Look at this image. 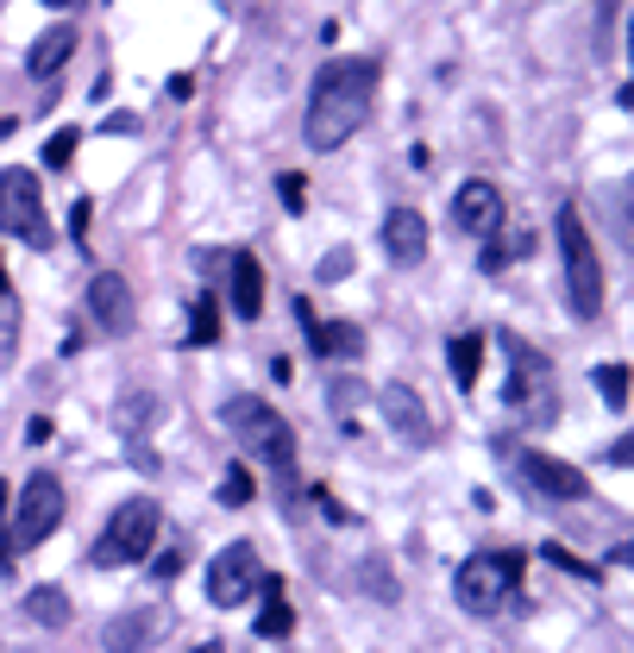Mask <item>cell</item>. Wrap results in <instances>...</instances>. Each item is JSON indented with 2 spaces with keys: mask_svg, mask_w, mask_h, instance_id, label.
<instances>
[{
  "mask_svg": "<svg viewBox=\"0 0 634 653\" xmlns=\"http://www.w3.org/2000/svg\"><path fill=\"white\" fill-rule=\"evenodd\" d=\"M371 101H377V63L371 58H333L328 70L314 76L302 138L314 145V152H340V145L365 126Z\"/></svg>",
  "mask_w": 634,
  "mask_h": 653,
  "instance_id": "6da1fadb",
  "label": "cell"
},
{
  "mask_svg": "<svg viewBox=\"0 0 634 653\" xmlns=\"http://www.w3.org/2000/svg\"><path fill=\"white\" fill-rule=\"evenodd\" d=\"M220 422H227V434L246 446L251 459H264L283 484L295 478V427H289L283 415L264 403V396H227Z\"/></svg>",
  "mask_w": 634,
  "mask_h": 653,
  "instance_id": "7a4b0ae2",
  "label": "cell"
},
{
  "mask_svg": "<svg viewBox=\"0 0 634 653\" xmlns=\"http://www.w3.org/2000/svg\"><path fill=\"white\" fill-rule=\"evenodd\" d=\"M559 265H565V302H572L578 321H596L603 314V265H596V246L578 208H559Z\"/></svg>",
  "mask_w": 634,
  "mask_h": 653,
  "instance_id": "3957f363",
  "label": "cell"
},
{
  "mask_svg": "<svg viewBox=\"0 0 634 653\" xmlns=\"http://www.w3.org/2000/svg\"><path fill=\"white\" fill-rule=\"evenodd\" d=\"M157 535H164V509H157L152 497H133L107 516V528H101L89 559H95V566H138V559L157 547Z\"/></svg>",
  "mask_w": 634,
  "mask_h": 653,
  "instance_id": "277c9868",
  "label": "cell"
},
{
  "mask_svg": "<svg viewBox=\"0 0 634 653\" xmlns=\"http://www.w3.org/2000/svg\"><path fill=\"white\" fill-rule=\"evenodd\" d=\"M516 578H521V553H471L459 566V578H453V597L471 615H497L509 603V591H516Z\"/></svg>",
  "mask_w": 634,
  "mask_h": 653,
  "instance_id": "5b68a950",
  "label": "cell"
},
{
  "mask_svg": "<svg viewBox=\"0 0 634 653\" xmlns=\"http://www.w3.org/2000/svg\"><path fill=\"white\" fill-rule=\"evenodd\" d=\"M509 408L534 427L553 422V365L534 346H521L516 333H509Z\"/></svg>",
  "mask_w": 634,
  "mask_h": 653,
  "instance_id": "8992f818",
  "label": "cell"
},
{
  "mask_svg": "<svg viewBox=\"0 0 634 653\" xmlns=\"http://www.w3.org/2000/svg\"><path fill=\"white\" fill-rule=\"evenodd\" d=\"M0 227L32 251L51 246V220H44V195L32 170H0Z\"/></svg>",
  "mask_w": 634,
  "mask_h": 653,
  "instance_id": "52a82bcc",
  "label": "cell"
},
{
  "mask_svg": "<svg viewBox=\"0 0 634 653\" xmlns=\"http://www.w3.org/2000/svg\"><path fill=\"white\" fill-rule=\"evenodd\" d=\"M13 553H25V547H44V540L63 528V484L58 478H25L20 490V509H13Z\"/></svg>",
  "mask_w": 634,
  "mask_h": 653,
  "instance_id": "ba28073f",
  "label": "cell"
},
{
  "mask_svg": "<svg viewBox=\"0 0 634 653\" xmlns=\"http://www.w3.org/2000/svg\"><path fill=\"white\" fill-rule=\"evenodd\" d=\"M258 547L251 540H232V547H220L214 553V566H208V603L214 610H239L251 591H258Z\"/></svg>",
  "mask_w": 634,
  "mask_h": 653,
  "instance_id": "9c48e42d",
  "label": "cell"
},
{
  "mask_svg": "<svg viewBox=\"0 0 634 653\" xmlns=\"http://www.w3.org/2000/svg\"><path fill=\"white\" fill-rule=\"evenodd\" d=\"M516 471L528 484H534L540 497H553V502H578V497H591V484H584V471L565 459H553V453H534V446H521L516 453Z\"/></svg>",
  "mask_w": 634,
  "mask_h": 653,
  "instance_id": "30bf717a",
  "label": "cell"
},
{
  "mask_svg": "<svg viewBox=\"0 0 634 653\" xmlns=\"http://www.w3.org/2000/svg\"><path fill=\"white\" fill-rule=\"evenodd\" d=\"M453 227L471 232V239H497V232H502V195H497V183H465V189L453 195Z\"/></svg>",
  "mask_w": 634,
  "mask_h": 653,
  "instance_id": "8fae6325",
  "label": "cell"
},
{
  "mask_svg": "<svg viewBox=\"0 0 634 653\" xmlns=\"http://www.w3.org/2000/svg\"><path fill=\"white\" fill-rule=\"evenodd\" d=\"M89 314H95V326H107V333H133V326H138L133 283L114 277V270H101L95 283H89Z\"/></svg>",
  "mask_w": 634,
  "mask_h": 653,
  "instance_id": "7c38bea8",
  "label": "cell"
},
{
  "mask_svg": "<svg viewBox=\"0 0 634 653\" xmlns=\"http://www.w3.org/2000/svg\"><path fill=\"white\" fill-rule=\"evenodd\" d=\"M295 314H302V333H308V346H314V359H358V352H365V326L314 321V308L308 302H295Z\"/></svg>",
  "mask_w": 634,
  "mask_h": 653,
  "instance_id": "4fadbf2b",
  "label": "cell"
},
{
  "mask_svg": "<svg viewBox=\"0 0 634 653\" xmlns=\"http://www.w3.org/2000/svg\"><path fill=\"white\" fill-rule=\"evenodd\" d=\"M384 251H389V265H422L427 258V220L415 208H389L384 214Z\"/></svg>",
  "mask_w": 634,
  "mask_h": 653,
  "instance_id": "5bb4252c",
  "label": "cell"
},
{
  "mask_svg": "<svg viewBox=\"0 0 634 653\" xmlns=\"http://www.w3.org/2000/svg\"><path fill=\"white\" fill-rule=\"evenodd\" d=\"M157 634H164V615H157V610H126V615L107 622L101 641H107V653H138V647H152Z\"/></svg>",
  "mask_w": 634,
  "mask_h": 653,
  "instance_id": "9a60e30c",
  "label": "cell"
},
{
  "mask_svg": "<svg viewBox=\"0 0 634 653\" xmlns=\"http://www.w3.org/2000/svg\"><path fill=\"white\" fill-rule=\"evenodd\" d=\"M232 314H239V321H258V314H264V270H258L251 251L232 258Z\"/></svg>",
  "mask_w": 634,
  "mask_h": 653,
  "instance_id": "2e32d148",
  "label": "cell"
},
{
  "mask_svg": "<svg viewBox=\"0 0 634 653\" xmlns=\"http://www.w3.org/2000/svg\"><path fill=\"white\" fill-rule=\"evenodd\" d=\"M384 415H389V427H396V434L427 440V403L408 384H384Z\"/></svg>",
  "mask_w": 634,
  "mask_h": 653,
  "instance_id": "e0dca14e",
  "label": "cell"
},
{
  "mask_svg": "<svg viewBox=\"0 0 634 653\" xmlns=\"http://www.w3.org/2000/svg\"><path fill=\"white\" fill-rule=\"evenodd\" d=\"M70 51H76V25H51V32L25 51V76H58L63 63H70Z\"/></svg>",
  "mask_w": 634,
  "mask_h": 653,
  "instance_id": "ac0fdd59",
  "label": "cell"
},
{
  "mask_svg": "<svg viewBox=\"0 0 634 653\" xmlns=\"http://www.w3.org/2000/svg\"><path fill=\"white\" fill-rule=\"evenodd\" d=\"M446 365H453V384L471 390L478 384V365H484V333H453L446 340Z\"/></svg>",
  "mask_w": 634,
  "mask_h": 653,
  "instance_id": "d6986e66",
  "label": "cell"
},
{
  "mask_svg": "<svg viewBox=\"0 0 634 653\" xmlns=\"http://www.w3.org/2000/svg\"><path fill=\"white\" fill-rule=\"evenodd\" d=\"M25 615L44 622V629H63V622H70V597H63L58 584H39V591H25Z\"/></svg>",
  "mask_w": 634,
  "mask_h": 653,
  "instance_id": "ffe728a7",
  "label": "cell"
},
{
  "mask_svg": "<svg viewBox=\"0 0 634 653\" xmlns=\"http://www.w3.org/2000/svg\"><path fill=\"white\" fill-rule=\"evenodd\" d=\"M220 340V302L214 296H195L189 308V346H214Z\"/></svg>",
  "mask_w": 634,
  "mask_h": 653,
  "instance_id": "44dd1931",
  "label": "cell"
},
{
  "mask_svg": "<svg viewBox=\"0 0 634 653\" xmlns=\"http://www.w3.org/2000/svg\"><path fill=\"white\" fill-rule=\"evenodd\" d=\"M258 634H264V641H289V634H295V610L283 603V591L264 597V610H258Z\"/></svg>",
  "mask_w": 634,
  "mask_h": 653,
  "instance_id": "7402d4cb",
  "label": "cell"
},
{
  "mask_svg": "<svg viewBox=\"0 0 634 653\" xmlns=\"http://www.w3.org/2000/svg\"><path fill=\"white\" fill-rule=\"evenodd\" d=\"M591 377H596V396H603V403H610V408H628V365H596L591 371Z\"/></svg>",
  "mask_w": 634,
  "mask_h": 653,
  "instance_id": "603a6c76",
  "label": "cell"
},
{
  "mask_svg": "<svg viewBox=\"0 0 634 653\" xmlns=\"http://www.w3.org/2000/svg\"><path fill=\"white\" fill-rule=\"evenodd\" d=\"M547 559H553L559 572H572V578H584V584H603V566H591V559H578L565 540H547Z\"/></svg>",
  "mask_w": 634,
  "mask_h": 653,
  "instance_id": "cb8c5ba5",
  "label": "cell"
},
{
  "mask_svg": "<svg viewBox=\"0 0 634 653\" xmlns=\"http://www.w3.org/2000/svg\"><path fill=\"white\" fill-rule=\"evenodd\" d=\"M20 346V302H13V289H0V365L13 359Z\"/></svg>",
  "mask_w": 634,
  "mask_h": 653,
  "instance_id": "d4e9b609",
  "label": "cell"
},
{
  "mask_svg": "<svg viewBox=\"0 0 634 653\" xmlns=\"http://www.w3.org/2000/svg\"><path fill=\"white\" fill-rule=\"evenodd\" d=\"M251 497H258V484H251V471H246V465H232L227 478H220V502H227V509H246Z\"/></svg>",
  "mask_w": 634,
  "mask_h": 653,
  "instance_id": "484cf974",
  "label": "cell"
},
{
  "mask_svg": "<svg viewBox=\"0 0 634 653\" xmlns=\"http://www.w3.org/2000/svg\"><path fill=\"white\" fill-rule=\"evenodd\" d=\"M615 239L634 251V176L622 183V189H615Z\"/></svg>",
  "mask_w": 634,
  "mask_h": 653,
  "instance_id": "4316f807",
  "label": "cell"
},
{
  "mask_svg": "<svg viewBox=\"0 0 634 653\" xmlns=\"http://www.w3.org/2000/svg\"><path fill=\"white\" fill-rule=\"evenodd\" d=\"M76 157V126H63V133H51V145H44V170H63Z\"/></svg>",
  "mask_w": 634,
  "mask_h": 653,
  "instance_id": "83f0119b",
  "label": "cell"
},
{
  "mask_svg": "<svg viewBox=\"0 0 634 653\" xmlns=\"http://www.w3.org/2000/svg\"><path fill=\"white\" fill-rule=\"evenodd\" d=\"M277 195H283V208H289V214H302V208H308V189H302V176H295V170L277 176Z\"/></svg>",
  "mask_w": 634,
  "mask_h": 653,
  "instance_id": "f1b7e54d",
  "label": "cell"
},
{
  "mask_svg": "<svg viewBox=\"0 0 634 653\" xmlns=\"http://www.w3.org/2000/svg\"><path fill=\"white\" fill-rule=\"evenodd\" d=\"M152 396H126V403H119V422H126V434H138V422H152Z\"/></svg>",
  "mask_w": 634,
  "mask_h": 653,
  "instance_id": "f546056e",
  "label": "cell"
},
{
  "mask_svg": "<svg viewBox=\"0 0 634 653\" xmlns=\"http://www.w3.org/2000/svg\"><path fill=\"white\" fill-rule=\"evenodd\" d=\"M346 270H352V251L340 246V251H328V258H321V270H314V277H321V283H340Z\"/></svg>",
  "mask_w": 634,
  "mask_h": 653,
  "instance_id": "4dcf8cb0",
  "label": "cell"
},
{
  "mask_svg": "<svg viewBox=\"0 0 634 653\" xmlns=\"http://www.w3.org/2000/svg\"><path fill=\"white\" fill-rule=\"evenodd\" d=\"M365 578H371V591L384 597V603H389V597H396V578L384 572V559H371V566H365Z\"/></svg>",
  "mask_w": 634,
  "mask_h": 653,
  "instance_id": "1f68e13d",
  "label": "cell"
},
{
  "mask_svg": "<svg viewBox=\"0 0 634 653\" xmlns=\"http://www.w3.org/2000/svg\"><path fill=\"white\" fill-rule=\"evenodd\" d=\"M101 133H119V138H133V133H138V114H114L107 126H101Z\"/></svg>",
  "mask_w": 634,
  "mask_h": 653,
  "instance_id": "d6a6232c",
  "label": "cell"
},
{
  "mask_svg": "<svg viewBox=\"0 0 634 653\" xmlns=\"http://www.w3.org/2000/svg\"><path fill=\"white\" fill-rule=\"evenodd\" d=\"M610 465H634V434H622V440L610 446Z\"/></svg>",
  "mask_w": 634,
  "mask_h": 653,
  "instance_id": "836d02e7",
  "label": "cell"
},
{
  "mask_svg": "<svg viewBox=\"0 0 634 653\" xmlns=\"http://www.w3.org/2000/svg\"><path fill=\"white\" fill-rule=\"evenodd\" d=\"M25 440H32V446H44V440H51V422H44V415H32V427H25Z\"/></svg>",
  "mask_w": 634,
  "mask_h": 653,
  "instance_id": "e575fe53",
  "label": "cell"
},
{
  "mask_svg": "<svg viewBox=\"0 0 634 653\" xmlns=\"http://www.w3.org/2000/svg\"><path fill=\"white\" fill-rule=\"evenodd\" d=\"M615 559H622V566H634V540H628V547H615Z\"/></svg>",
  "mask_w": 634,
  "mask_h": 653,
  "instance_id": "d590c367",
  "label": "cell"
},
{
  "mask_svg": "<svg viewBox=\"0 0 634 653\" xmlns=\"http://www.w3.org/2000/svg\"><path fill=\"white\" fill-rule=\"evenodd\" d=\"M189 653H227V647H220V641H201V647H189Z\"/></svg>",
  "mask_w": 634,
  "mask_h": 653,
  "instance_id": "8d00e7d4",
  "label": "cell"
},
{
  "mask_svg": "<svg viewBox=\"0 0 634 653\" xmlns=\"http://www.w3.org/2000/svg\"><path fill=\"white\" fill-rule=\"evenodd\" d=\"M615 101H622V107H634V82H628V89H622V95H615Z\"/></svg>",
  "mask_w": 634,
  "mask_h": 653,
  "instance_id": "74e56055",
  "label": "cell"
},
{
  "mask_svg": "<svg viewBox=\"0 0 634 653\" xmlns=\"http://www.w3.org/2000/svg\"><path fill=\"white\" fill-rule=\"evenodd\" d=\"M44 7H76V0H44Z\"/></svg>",
  "mask_w": 634,
  "mask_h": 653,
  "instance_id": "f35d334b",
  "label": "cell"
},
{
  "mask_svg": "<svg viewBox=\"0 0 634 653\" xmlns=\"http://www.w3.org/2000/svg\"><path fill=\"white\" fill-rule=\"evenodd\" d=\"M0 133H13V126H7V120H0Z\"/></svg>",
  "mask_w": 634,
  "mask_h": 653,
  "instance_id": "ab89813d",
  "label": "cell"
},
{
  "mask_svg": "<svg viewBox=\"0 0 634 653\" xmlns=\"http://www.w3.org/2000/svg\"><path fill=\"white\" fill-rule=\"evenodd\" d=\"M0 289H7V270H0Z\"/></svg>",
  "mask_w": 634,
  "mask_h": 653,
  "instance_id": "60d3db41",
  "label": "cell"
},
{
  "mask_svg": "<svg viewBox=\"0 0 634 653\" xmlns=\"http://www.w3.org/2000/svg\"><path fill=\"white\" fill-rule=\"evenodd\" d=\"M628 51H634V32H628Z\"/></svg>",
  "mask_w": 634,
  "mask_h": 653,
  "instance_id": "b9f144b4",
  "label": "cell"
}]
</instances>
